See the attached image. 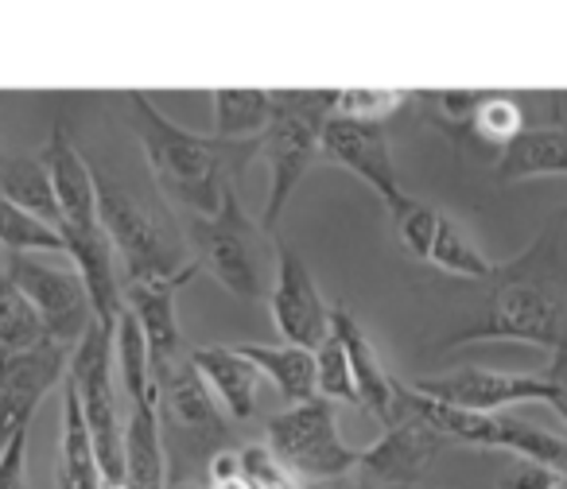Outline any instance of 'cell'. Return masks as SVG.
Instances as JSON below:
<instances>
[{
  "instance_id": "40",
  "label": "cell",
  "mask_w": 567,
  "mask_h": 489,
  "mask_svg": "<svg viewBox=\"0 0 567 489\" xmlns=\"http://www.w3.org/2000/svg\"><path fill=\"white\" fill-rule=\"evenodd\" d=\"M319 489H373V486H362V481H358V486H347V481H327V486H319Z\"/></svg>"
},
{
  "instance_id": "2",
  "label": "cell",
  "mask_w": 567,
  "mask_h": 489,
  "mask_svg": "<svg viewBox=\"0 0 567 489\" xmlns=\"http://www.w3.org/2000/svg\"><path fill=\"white\" fill-rule=\"evenodd\" d=\"M97 221L117 257L121 284H187L195 261L183 245L175 221L159 206L144 202L133 187L117 183L113 175L97 171Z\"/></svg>"
},
{
  "instance_id": "5",
  "label": "cell",
  "mask_w": 567,
  "mask_h": 489,
  "mask_svg": "<svg viewBox=\"0 0 567 489\" xmlns=\"http://www.w3.org/2000/svg\"><path fill=\"white\" fill-rule=\"evenodd\" d=\"M159 388V431H164V455H167V478L172 486L187 481V470H198L229 447V416L218 408L206 381L190 365V357H179L156 377Z\"/></svg>"
},
{
  "instance_id": "6",
  "label": "cell",
  "mask_w": 567,
  "mask_h": 489,
  "mask_svg": "<svg viewBox=\"0 0 567 489\" xmlns=\"http://www.w3.org/2000/svg\"><path fill=\"white\" fill-rule=\"evenodd\" d=\"M396 396H401V412H412V416H420L424 424H432L447 443L509 450V455L525 458V462H540L567 478V439L528 424V419L509 416V412L447 408V404H435V400H427V396L412 393V388L401 385V381H396Z\"/></svg>"
},
{
  "instance_id": "8",
  "label": "cell",
  "mask_w": 567,
  "mask_h": 489,
  "mask_svg": "<svg viewBox=\"0 0 567 489\" xmlns=\"http://www.w3.org/2000/svg\"><path fill=\"white\" fill-rule=\"evenodd\" d=\"M66 385L79 396V408L86 416L94 455L105 481H125V419L117 400V365H113V326L94 323L71 354Z\"/></svg>"
},
{
  "instance_id": "9",
  "label": "cell",
  "mask_w": 567,
  "mask_h": 489,
  "mask_svg": "<svg viewBox=\"0 0 567 489\" xmlns=\"http://www.w3.org/2000/svg\"><path fill=\"white\" fill-rule=\"evenodd\" d=\"M265 447L280 458L296 478L308 481H342L358 470V455L339 431L334 404L316 400L288 404L284 412L265 419Z\"/></svg>"
},
{
  "instance_id": "38",
  "label": "cell",
  "mask_w": 567,
  "mask_h": 489,
  "mask_svg": "<svg viewBox=\"0 0 567 489\" xmlns=\"http://www.w3.org/2000/svg\"><path fill=\"white\" fill-rule=\"evenodd\" d=\"M544 377H548V385H551L548 408L567 424V342H559V346L551 350V362H548V370H544Z\"/></svg>"
},
{
  "instance_id": "41",
  "label": "cell",
  "mask_w": 567,
  "mask_h": 489,
  "mask_svg": "<svg viewBox=\"0 0 567 489\" xmlns=\"http://www.w3.org/2000/svg\"><path fill=\"white\" fill-rule=\"evenodd\" d=\"M167 489H206V486H195V481H183V486H167Z\"/></svg>"
},
{
  "instance_id": "26",
  "label": "cell",
  "mask_w": 567,
  "mask_h": 489,
  "mask_svg": "<svg viewBox=\"0 0 567 489\" xmlns=\"http://www.w3.org/2000/svg\"><path fill=\"white\" fill-rule=\"evenodd\" d=\"M113 365H117L121 388H125L128 404L148 400L156 396V381H152V365H148V346H144V334L136 326V319L121 308L117 323H113Z\"/></svg>"
},
{
  "instance_id": "30",
  "label": "cell",
  "mask_w": 567,
  "mask_h": 489,
  "mask_svg": "<svg viewBox=\"0 0 567 489\" xmlns=\"http://www.w3.org/2000/svg\"><path fill=\"white\" fill-rule=\"evenodd\" d=\"M389 218H393L404 253L416 257V261H427V257H432L435 229H440V210L427 206V202H420V198L401 195L393 206H389Z\"/></svg>"
},
{
  "instance_id": "42",
  "label": "cell",
  "mask_w": 567,
  "mask_h": 489,
  "mask_svg": "<svg viewBox=\"0 0 567 489\" xmlns=\"http://www.w3.org/2000/svg\"><path fill=\"white\" fill-rule=\"evenodd\" d=\"M102 489H128V486H125V481H105Z\"/></svg>"
},
{
  "instance_id": "17",
  "label": "cell",
  "mask_w": 567,
  "mask_h": 489,
  "mask_svg": "<svg viewBox=\"0 0 567 489\" xmlns=\"http://www.w3.org/2000/svg\"><path fill=\"white\" fill-rule=\"evenodd\" d=\"M331 331L339 334L342 350H347L350 373H354V393L358 404L370 412L373 419L393 427L401 419V396H396V381L389 377L385 362L378 357L373 342L365 339V331L358 326V319L347 308H331Z\"/></svg>"
},
{
  "instance_id": "22",
  "label": "cell",
  "mask_w": 567,
  "mask_h": 489,
  "mask_svg": "<svg viewBox=\"0 0 567 489\" xmlns=\"http://www.w3.org/2000/svg\"><path fill=\"white\" fill-rule=\"evenodd\" d=\"M102 466L94 455L86 416L79 408V396L63 381V439H59V489H102Z\"/></svg>"
},
{
  "instance_id": "24",
  "label": "cell",
  "mask_w": 567,
  "mask_h": 489,
  "mask_svg": "<svg viewBox=\"0 0 567 489\" xmlns=\"http://www.w3.org/2000/svg\"><path fill=\"white\" fill-rule=\"evenodd\" d=\"M0 198H9L12 206L35 214V218L51 221L59 229V202L51 175L40 156H20V152H0Z\"/></svg>"
},
{
  "instance_id": "3",
  "label": "cell",
  "mask_w": 567,
  "mask_h": 489,
  "mask_svg": "<svg viewBox=\"0 0 567 489\" xmlns=\"http://www.w3.org/2000/svg\"><path fill=\"white\" fill-rule=\"evenodd\" d=\"M489 284V303L482 323L466 326V331L451 334L443 346H466V342H525V346L556 350L567 342L564 326V300L548 284L540 269H536V245L520 261L497 264Z\"/></svg>"
},
{
  "instance_id": "33",
  "label": "cell",
  "mask_w": 567,
  "mask_h": 489,
  "mask_svg": "<svg viewBox=\"0 0 567 489\" xmlns=\"http://www.w3.org/2000/svg\"><path fill=\"white\" fill-rule=\"evenodd\" d=\"M412 94L404 90H334V117L350 121H373L381 125L385 117H393Z\"/></svg>"
},
{
  "instance_id": "21",
  "label": "cell",
  "mask_w": 567,
  "mask_h": 489,
  "mask_svg": "<svg viewBox=\"0 0 567 489\" xmlns=\"http://www.w3.org/2000/svg\"><path fill=\"white\" fill-rule=\"evenodd\" d=\"M125 486L128 489H167V455L159 431V393L128 404L125 416Z\"/></svg>"
},
{
  "instance_id": "14",
  "label": "cell",
  "mask_w": 567,
  "mask_h": 489,
  "mask_svg": "<svg viewBox=\"0 0 567 489\" xmlns=\"http://www.w3.org/2000/svg\"><path fill=\"white\" fill-rule=\"evenodd\" d=\"M268 308L284 346L316 350L331 334V303L323 300L311 269L288 241H276V280Z\"/></svg>"
},
{
  "instance_id": "32",
  "label": "cell",
  "mask_w": 567,
  "mask_h": 489,
  "mask_svg": "<svg viewBox=\"0 0 567 489\" xmlns=\"http://www.w3.org/2000/svg\"><path fill=\"white\" fill-rule=\"evenodd\" d=\"M520 128H525V113H520V105L513 102V97L486 94L478 110H474L471 128H466V133L478 136L482 144H494V148L502 152L505 144L520 133Z\"/></svg>"
},
{
  "instance_id": "27",
  "label": "cell",
  "mask_w": 567,
  "mask_h": 489,
  "mask_svg": "<svg viewBox=\"0 0 567 489\" xmlns=\"http://www.w3.org/2000/svg\"><path fill=\"white\" fill-rule=\"evenodd\" d=\"M0 249L4 253H48L66 257V241L51 221L35 218V214L12 206L9 198H0Z\"/></svg>"
},
{
  "instance_id": "23",
  "label": "cell",
  "mask_w": 567,
  "mask_h": 489,
  "mask_svg": "<svg viewBox=\"0 0 567 489\" xmlns=\"http://www.w3.org/2000/svg\"><path fill=\"white\" fill-rule=\"evenodd\" d=\"M245 357L252 362V370L260 377H268L276 385V393L288 404L316 400V354L300 346H257V342H241Z\"/></svg>"
},
{
  "instance_id": "15",
  "label": "cell",
  "mask_w": 567,
  "mask_h": 489,
  "mask_svg": "<svg viewBox=\"0 0 567 489\" xmlns=\"http://www.w3.org/2000/svg\"><path fill=\"white\" fill-rule=\"evenodd\" d=\"M319 156L347 167L350 175H358V179L385 202V210L404 195L401 179H396L389 136H385V128L373 125V121H350V117H334L331 113L323 125V141H319Z\"/></svg>"
},
{
  "instance_id": "10",
  "label": "cell",
  "mask_w": 567,
  "mask_h": 489,
  "mask_svg": "<svg viewBox=\"0 0 567 489\" xmlns=\"http://www.w3.org/2000/svg\"><path fill=\"white\" fill-rule=\"evenodd\" d=\"M9 280L40 315L43 334L59 346L74 350L97 323L86 284L66 257L51 261L48 253H9Z\"/></svg>"
},
{
  "instance_id": "1",
  "label": "cell",
  "mask_w": 567,
  "mask_h": 489,
  "mask_svg": "<svg viewBox=\"0 0 567 489\" xmlns=\"http://www.w3.org/2000/svg\"><path fill=\"white\" fill-rule=\"evenodd\" d=\"M128 125H133L152 179L167 202L187 210L190 218L218 214L226 190L234 187V175H229V148L234 144L175 125L144 90L128 94Z\"/></svg>"
},
{
  "instance_id": "31",
  "label": "cell",
  "mask_w": 567,
  "mask_h": 489,
  "mask_svg": "<svg viewBox=\"0 0 567 489\" xmlns=\"http://www.w3.org/2000/svg\"><path fill=\"white\" fill-rule=\"evenodd\" d=\"M311 354H316V396H323L331 404H358L354 373H350L347 350H342L339 334L331 331Z\"/></svg>"
},
{
  "instance_id": "19",
  "label": "cell",
  "mask_w": 567,
  "mask_h": 489,
  "mask_svg": "<svg viewBox=\"0 0 567 489\" xmlns=\"http://www.w3.org/2000/svg\"><path fill=\"white\" fill-rule=\"evenodd\" d=\"M190 365L206 381L210 396L229 419H252L260 400V373L237 346H198L190 350Z\"/></svg>"
},
{
  "instance_id": "7",
  "label": "cell",
  "mask_w": 567,
  "mask_h": 489,
  "mask_svg": "<svg viewBox=\"0 0 567 489\" xmlns=\"http://www.w3.org/2000/svg\"><path fill=\"white\" fill-rule=\"evenodd\" d=\"M265 229L241 206L237 187L226 190L218 214L210 218L190 221V245L195 257L203 261V269L226 288L229 295L252 303L265 295L268 277H265Z\"/></svg>"
},
{
  "instance_id": "25",
  "label": "cell",
  "mask_w": 567,
  "mask_h": 489,
  "mask_svg": "<svg viewBox=\"0 0 567 489\" xmlns=\"http://www.w3.org/2000/svg\"><path fill=\"white\" fill-rule=\"evenodd\" d=\"M214 141L252 144L272 117V90H214Z\"/></svg>"
},
{
  "instance_id": "39",
  "label": "cell",
  "mask_w": 567,
  "mask_h": 489,
  "mask_svg": "<svg viewBox=\"0 0 567 489\" xmlns=\"http://www.w3.org/2000/svg\"><path fill=\"white\" fill-rule=\"evenodd\" d=\"M206 489H252V486H249V481H245V474H237V478L206 481Z\"/></svg>"
},
{
  "instance_id": "36",
  "label": "cell",
  "mask_w": 567,
  "mask_h": 489,
  "mask_svg": "<svg viewBox=\"0 0 567 489\" xmlns=\"http://www.w3.org/2000/svg\"><path fill=\"white\" fill-rule=\"evenodd\" d=\"M0 489H28V431L0 447Z\"/></svg>"
},
{
  "instance_id": "4",
  "label": "cell",
  "mask_w": 567,
  "mask_h": 489,
  "mask_svg": "<svg viewBox=\"0 0 567 489\" xmlns=\"http://www.w3.org/2000/svg\"><path fill=\"white\" fill-rule=\"evenodd\" d=\"M334 113V90H272V117L257 136V156L268 164V198L260 214V229L272 233L284 210L292 202L296 187L319 159L323 125Z\"/></svg>"
},
{
  "instance_id": "34",
  "label": "cell",
  "mask_w": 567,
  "mask_h": 489,
  "mask_svg": "<svg viewBox=\"0 0 567 489\" xmlns=\"http://www.w3.org/2000/svg\"><path fill=\"white\" fill-rule=\"evenodd\" d=\"M237 455H241V474L252 489H303L300 478H296L265 443H249V447H241Z\"/></svg>"
},
{
  "instance_id": "37",
  "label": "cell",
  "mask_w": 567,
  "mask_h": 489,
  "mask_svg": "<svg viewBox=\"0 0 567 489\" xmlns=\"http://www.w3.org/2000/svg\"><path fill=\"white\" fill-rule=\"evenodd\" d=\"M559 481H567L564 474L548 470V466H540V462L517 458V466L497 481V489H551V486H559Z\"/></svg>"
},
{
  "instance_id": "35",
  "label": "cell",
  "mask_w": 567,
  "mask_h": 489,
  "mask_svg": "<svg viewBox=\"0 0 567 489\" xmlns=\"http://www.w3.org/2000/svg\"><path fill=\"white\" fill-rule=\"evenodd\" d=\"M482 97L486 94H474V90H447V94H424V102L432 105L435 121L451 128H471V117L482 105Z\"/></svg>"
},
{
  "instance_id": "13",
  "label": "cell",
  "mask_w": 567,
  "mask_h": 489,
  "mask_svg": "<svg viewBox=\"0 0 567 489\" xmlns=\"http://www.w3.org/2000/svg\"><path fill=\"white\" fill-rule=\"evenodd\" d=\"M71 354L74 350L43 339L40 346L0 362V447L17 431L32 427V416L40 412V404L71 373Z\"/></svg>"
},
{
  "instance_id": "11",
  "label": "cell",
  "mask_w": 567,
  "mask_h": 489,
  "mask_svg": "<svg viewBox=\"0 0 567 489\" xmlns=\"http://www.w3.org/2000/svg\"><path fill=\"white\" fill-rule=\"evenodd\" d=\"M451 443L412 412H401L393 427L378 443L358 455V481L373 489H424V478L435 458Z\"/></svg>"
},
{
  "instance_id": "29",
  "label": "cell",
  "mask_w": 567,
  "mask_h": 489,
  "mask_svg": "<svg viewBox=\"0 0 567 489\" xmlns=\"http://www.w3.org/2000/svg\"><path fill=\"white\" fill-rule=\"evenodd\" d=\"M43 339H48V334H43L40 315H35L32 303L17 292V284H12L9 272H4V277H0V362L40 346Z\"/></svg>"
},
{
  "instance_id": "20",
  "label": "cell",
  "mask_w": 567,
  "mask_h": 489,
  "mask_svg": "<svg viewBox=\"0 0 567 489\" xmlns=\"http://www.w3.org/2000/svg\"><path fill=\"white\" fill-rule=\"evenodd\" d=\"M497 183L525 179H567V125L551 121L544 128H520L494 164Z\"/></svg>"
},
{
  "instance_id": "12",
  "label": "cell",
  "mask_w": 567,
  "mask_h": 489,
  "mask_svg": "<svg viewBox=\"0 0 567 489\" xmlns=\"http://www.w3.org/2000/svg\"><path fill=\"white\" fill-rule=\"evenodd\" d=\"M412 393L427 396L435 404L463 412H505L513 404H551V385L544 373H505L482 370V365H463V370L424 377L409 385Z\"/></svg>"
},
{
  "instance_id": "28",
  "label": "cell",
  "mask_w": 567,
  "mask_h": 489,
  "mask_svg": "<svg viewBox=\"0 0 567 489\" xmlns=\"http://www.w3.org/2000/svg\"><path fill=\"white\" fill-rule=\"evenodd\" d=\"M427 261L447 272V277H463V280H489L497 269L489 257L478 253V245H474L455 221L443 218V214H440V229H435L432 257H427Z\"/></svg>"
},
{
  "instance_id": "18",
  "label": "cell",
  "mask_w": 567,
  "mask_h": 489,
  "mask_svg": "<svg viewBox=\"0 0 567 489\" xmlns=\"http://www.w3.org/2000/svg\"><path fill=\"white\" fill-rule=\"evenodd\" d=\"M121 303L136 319L148 346L152 381L183 357V331L175 315V284H121Z\"/></svg>"
},
{
  "instance_id": "43",
  "label": "cell",
  "mask_w": 567,
  "mask_h": 489,
  "mask_svg": "<svg viewBox=\"0 0 567 489\" xmlns=\"http://www.w3.org/2000/svg\"><path fill=\"white\" fill-rule=\"evenodd\" d=\"M551 489H567V481H559V486H551Z\"/></svg>"
},
{
  "instance_id": "16",
  "label": "cell",
  "mask_w": 567,
  "mask_h": 489,
  "mask_svg": "<svg viewBox=\"0 0 567 489\" xmlns=\"http://www.w3.org/2000/svg\"><path fill=\"white\" fill-rule=\"evenodd\" d=\"M40 159H43V167H48V175H51V187H55L59 233H90V229H102V221H97L94 164L82 156L79 144L66 136L63 125L51 128Z\"/></svg>"
}]
</instances>
